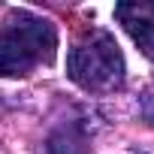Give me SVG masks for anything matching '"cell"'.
Instances as JSON below:
<instances>
[{
    "label": "cell",
    "mask_w": 154,
    "mask_h": 154,
    "mask_svg": "<svg viewBox=\"0 0 154 154\" xmlns=\"http://www.w3.org/2000/svg\"><path fill=\"white\" fill-rule=\"evenodd\" d=\"M45 154H91L88 127H85L82 121H66V124H60V127L48 136Z\"/></svg>",
    "instance_id": "4"
},
{
    "label": "cell",
    "mask_w": 154,
    "mask_h": 154,
    "mask_svg": "<svg viewBox=\"0 0 154 154\" xmlns=\"http://www.w3.org/2000/svg\"><path fill=\"white\" fill-rule=\"evenodd\" d=\"M57 54V30L30 9H9L0 24V75L21 79Z\"/></svg>",
    "instance_id": "1"
},
{
    "label": "cell",
    "mask_w": 154,
    "mask_h": 154,
    "mask_svg": "<svg viewBox=\"0 0 154 154\" xmlns=\"http://www.w3.org/2000/svg\"><path fill=\"white\" fill-rule=\"evenodd\" d=\"M66 75L88 94H112L124 88L127 63L109 30H91L66 51Z\"/></svg>",
    "instance_id": "2"
},
{
    "label": "cell",
    "mask_w": 154,
    "mask_h": 154,
    "mask_svg": "<svg viewBox=\"0 0 154 154\" xmlns=\"http://www.w3.org/2000/svg\"><path fill=\"white\" fill-rule=\"evenodd\" d=\"M118 24L130 33L145 57H154V0H133L115 6Z\"/></svg>",
    "instance_id": "3"
}]
</instances>
